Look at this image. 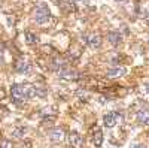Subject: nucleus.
Returning a JSON list of instances; mask_svg holds the SVG:
<instances>
[{"instance_id": "1", "label": "nucleus", "mask_w": 149, "mask_h": 148, "mask_svg": "<svg viewBox=\"0 0 149 148\" xmlns=\"http://www.w3.org/2000/svg\"><path fill=\"white\" fill-rule=\"evenodd\" d=\"M51 18V14H49V9L43 2L37 3V8L34 9V21L37 24H46Z\"/></svg>"}, {"instance_id": "2", "label": "nucleus", "mask_w": 149, "mask_h": 148, "mask_svg": "<svg viewBox=\"0 0 149 148\" xmlns=\"http://www.w3.org/2000/svg\"><path fill=\"white\" fill-rule=\"evenodd\" d=\"M10 96L15 102H22L27 97V85L21 84H14L10 87Z\"/></svg>"}, {"instance_id": "17", "label": "nucleus", "mask_w": 149, "mask_h": 148, "mask_svg": "<svg viewBox=\"0 0 149 148\" xmlns=\"http://www.w3.org/2000/svg\"><path fill=\"white\" fill-rule=\"evenodd\" d=\"M143 93L149 94V84H145V85H143Z\"/></svg>"}, {"instance_id": "16", "label": "nucleus", "mask_w": 149, "mask_h": 148, "mask_svg": "<svg viewBox=\"0 0 149 148\" xmlns=\"http://www.w3.org/2000/svg\"><path fill=\"white\" fill-rule=\"evenodd\" d=\"M0 148H14V145H12L10 141H3L2 145H0Z\"/></svg>"}, {"instance_id": "6", "label": "nucleus", "mask_w": 149, "mask_h": 148, "mask_svg": "<svg viewBox=\"0 0 149 148\" xmlns=\"http://www.w3.org/2000/svg\"><path fill=\"white\" fill-rule=\"evenodd\" d=\"M58 76L61 79H66V81H73V79L78 78V73L74 70H70V69H61L58 72Z\"/></svg>"}, {"instance_id": "5", "label": "nucleus", "mask_w": 149, "mask_h": 148, "mask_svg": "<svg viewBox=\"0 0 149 148\" xmlns=\"http://www.w3.org/2000/svg\"><path fill=\"white\" fill-rule=\"evenodd\" d=\"M84 41L88 43L91 48H98L102 45V38L98 34H90V36H85Z\"/></svg>"}, {"instance_id": "20", "label": "nucleus", "mask_w": 149, "mask_h": 148, "mask_svg": "<svg viewBox=\"0 0 149 148\" xmlns=\"http://www.w3.org/2000/svg\"><path fill=\"white\" fill-rule=\"evenodd\" d=\"M133 148H145V147H143V145H134Z\"/></svg>"}, {"instance_id": "9", "label": "nucleus", "mask_w": 149, "mask_h": 148, "mask_svg": "<svg viewBox=\"0 0 149 148\" xmlns=\"http://www.w3.org/2000/svg\"><path fill=\"white\" fill-rule=\"evenodd\" d=\"M15 69L19 73H29L31 70V66H30V63H27V61L19 60V61H17V63H15Z\"/></svg>"}, {"instance_id": "10", "label": "nucleus", "mask_w": 149, "mask_h": 148, "mask_svg": "<svg viewBox=\"0 0 149 148\" xmlns=\"http://www.w3.org/2000/svg\"><path fill=\"white\" fill-rule=\"evenodd\" d=\"M137 121L140 124H149V109H140L137 112Z\"/></svg>"}, {"instance_id": "8", "label": "nucleus", "mask_w": 149, "mask_h": 148, "mask_svg": "<svg viewBox=\"0 0 149 148\" xmlns=\"http://www.w3.org/2000/svg\"><path fill=\"white\" fill-rule=\"evenodd\" d=\"M127 73V69L122 67V66H118V67H113V69H109L107 70V76L109 78H118V76H122Z\"/></svg>"}, {"instance_id": "15", "label": "nucleus", "mask_w": 149, "mask_h": 148, "mask_svg": "<svg viewBox=\"0 0 149 148\" xmlns=\"http://www.w3.org/2000/svg\"><path fill=\"white\" fill-rule=\"evenodd\" d=\"M24 132H26L24 129H17V130H14V132H12V136H14V138H22Z\"/></svg>"}, {"instance_id": "13", "label": "nucleus", "mask_w": 149, "mask_h": 148, "mask_svg": "<svg viewBox=\"0 0 149 148\" xmlns=\"http://www.w3.org/2000/svg\"><path fill=\"white\" fill-rule=\"evenodd\" d=\"M93 144L98 148V147H102V144H103V135H102V132L100 130H95L94 132V135H93Z\"/></svg>"}, {"instance_id": "14", "label": "nucleus", "mask_w": 149, "mask_h": 148, "mask_svg": "<svg viewBox=\"0 0 149 148\" xmlns=\"http://www.w3.org/2000/svg\"><path fill=\"white\" fill-rule=\"evenodd\" d=\"M24 38H26V42H27L29 45H34V43H37V38H36V34H33V33H30V32H26Z\"/></svg>"}, {"instance_id": "3", "label": "nucleus", "mask_w": 149, "mask_h": 148, "mask_svg": "<svg viewBox=\"0 0 149 148\" xmlns=\"http://www.w3.org/2000/svg\"><path fill=\"white\" fill-rule=\"evenodd\" d=\"M122 120H124V117L121 115V114H118V112H107V114H104V117H103V123H104V126L106 127H113V126H116L118 123H122Z\"/></svg>"}, {"instance_id": "7", "label": "nucleus", "mask_w": 149, "mask_h": 148, "mask_svg": "<svg viewBox=\"0 0 149 148\" xmlns=\"http://www.w3.org/2000/svg\"><path fill=\"white\" fill-rule=\"evenodd\" d=\"M137 14L142 18H148L149 17V0H142L137 6Z\"/></svg>"}, {"instance_id": "18", "label": "nucleus", "mask_w": 149, "mask_h": 148, "mask_svg": "<svg viewBox=\"0 0 149 148\" xmlns=\"http://www.w3.org/2000/svg\"><path fill=\"white\" fill-rule=\"evenodd\" d=\"M3 61H5V58H3V49L0 48V65H2Z\"/></svg>"}, {"instance_id": "4", "label": "nucleus", "mask_w": 149, "mask_h": 148, "mask_svg": "<svg viewBox=\"0 0 149 148\" xmlns=\"http://www.w3.org/2000/svg\"><path fill=\"white\" fill-rule=\"evenodd\" d=\"M67 141H69L70 148H82V145H84V138L76 132H72L67 136Z\"/></svg>"}, {"instance_id": "21", "label": "nucleus", "mask_w": 149, "mask_h": 148, "mask_svg": "<svg viewBox=\"0 0 149 148\" xmlns=\"http://www.w3.org/2000/svg\"><path fill=\"white\" fill-rule=\"evenodd\" d=\"M116 2H119V3H122V2H127V0H116Z\"/></svg>"}, {"instance_id": "12", "label": "nucleus", "mask_w": 149, "mask_h": 148, "mask_svg": "<svg viewBox=\"0 0 149 148\" xmlns=\"http://www.w3.org/2000/svg\"><path fill=\"white\" fill-rule=\"evenodd\" d=\"M107 39H109V42L112 43V45H119L121 43V41H122V36L118 33V32H110V33H107Z\"/></svg>"}, {"instance_id": "19", "label": "nucleus", "mask_w": 149, "mask_h": 148, "mask_svg": "<svg viewBox=\"0 0 149 148\" xmlns=\"http://www.w3.org/2000/svg\"><path fill=\"white\" fill-rule=\"evenodd\" d=\"M73 2H76V3H86L88 0H73Z\"/></svg>"}, {"instance_id": "11", "label": "nucleus", "mask_w": 149, "mask_h": 148, "mask_svg": "<svg viewBox=\"0 0 149 148\" xmlns=\"http://www.w3.org/2000/svg\"><path fill=\"white\" fill-rule=\"evenodd\" d=\"M49 138H51L54 142H60V141H63V138H64V132L61 129H54V130L49 132Z\"/></svg>"}]
</instances>
